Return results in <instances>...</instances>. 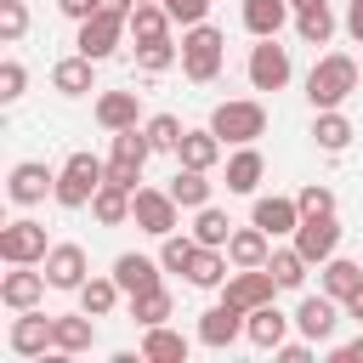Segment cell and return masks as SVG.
Listing matches in <instances>:
<instances>
[{"mask_svg": "<svg viewBox=\"0 0 363 363\" xmlns=\"http://www.w3.org/2000/svg\"><path fill=\"white\" fill-rule=\"evenodd\" d=\"M352 91H357V62H352L346 51H323V57L312 62V74H306V102H312V113L340 108Z\"/></svg>", "mask_w": 363, "mask_h": 363, "instance_id": "6da1fadb", "label": "cell"}, {"mask_svg": "<svg viewBox=\"0 0 363 363\" xmlns=\"http://www.w3.org/2000/svg\"><path fill=\"white\" fill-rule=\"evenodd\" d=\"M221 62H227V34H221L216 23L182 28V74H187L193 85H210V79L221 74Z\"/></svg>", "mask_w": 363, "mask_h": 363, "instance_id": "7a4b0ae2", "label": "cell"}, {"mask_svg": "<svg viewBox=\"0 0 363 363\" xmlns=\"http://www.w3.org/2000/svg\"><path fill=\"white\" fill-rule=\"evenodd\" d=\"M210 130H216L227 147L261 142V136H267V102H255V96H227V102L210 108Z\"/></svg>", "mask_w": 363, "mask_h": 363, "instance_id": "3957f363", "label": "cell"}, {"mask_svg": "<svg viewBox=\"0 0 363 363\" xmlns=\"http://www.w3.org/2000/svg\"><path fill=\"white\" fill-rule=\"evenodd\" d=\"M108 182V159H96V153H68L62 159V170H57V204L62 210H91V199H96V187Z\"/></svg>", "mask_w": 363, "mask_h": 363, "instance_id": "277c9868", "label": "cell"}, {"mask_svg": "<svg viewBox=\"0 0 363 363\" xmlns=\"http://www.w3.org/2000/svg\"><path fill=\"white\" fill-rule=\"evenodd\" d=\"M125 34H130V17L102 6L96 17H85V23H79V34H74V51H79V57H91V62H108V57L125 45Z\"/></svg>", "mask_w": 363, "mask_h": 363, "instance_id": "5b68a950", "label": "cell"}, {"mask_svg": "<svg viewBox=\"0 0 363 363\" xmlns=\"http://www.w3.org/2000/svg\"><path fill=\"white\" fill-rule=\"evenodd\" d=\"M45 250H51V238H45V227L34 216H17V221L0 227V261L6 267H40Z\"/></svg>", "mask_w": 363, "mask_h": 363, "instance_id": "8992f818", "label": "cell"}, {"mask_svg": "<svg viewBox=\"0 0 363 363\" xmlns=\"http://www.w3.org/2000/svg\"><path fill=\"white\" fill-rule=\"evenodd\" d=\"M130 221H136L147 238H164V233L182 227V204L170 199V187H136V199H130Z\"/></svg>", "mask_w": 363, "mask_h": 363, "instance_id": "52a82bcc", "label": "cell"}, {"mask_svg": "<svg viewBox=\"0 0 363 363\" xmlns=\"http://www.w3.org/2000/svg\"><path fill=\"white\" fill-rule=\"evenodd\" d=\"M244 74H250V85H255V91H284V85H289V74H295L289 45H278V34H272V40H255V45H250Z\"/></svg>", "mask_w": 363, "mask_h": 363, "instance_id": "ba28073f", "label": "cell"}, {"mask_svg": "<svg viewBox=\"0 0 363 363\" xmlns=\"http://www.w3.org/2000/svg\"><path fill=\"white\" fill-rule=\"evenodd\" d=\"M278 278H272V267H233L227 272V284H221V301H233V306H244V312H255V306H267V301H278Z\"/></svg>", "mask_w": 363, "mask_h": 363, "instance_id": "9c48e42d", "label": "cell"}, {"mask_svg": "<svg viewBox=\"0 0 363 363\" xmlns=\"http://www.w3.org/2000/svg\"><path fill=\"white\" fill-rule=\"evenodd\" d=\"M51 193H57V170H51L45 159H17V164H11V176H6V199H11V204L28 210V204H45Z\"/></svg>", "mask_w": 363, "mask_h": 363, "instance_id": "30bf717a", "label": "cell"}, {"mask_svg": "<svg viewBox=\"0 0 363 363\" xmlns=\"http://www.w3.org/2000/svg\"><path fill=\"white\" fill-rule=\"evenodd\" d=\"M244 323H250V312H244V306H233V301H216V306L199 318V346H210V352H227L233 340H244Z\"/></svg>", "mask_w": 363, "mask_h": 363, "instance_id": "8fae6325", "label": "cell"}, {"mask_svg": "<svg viewBox=\"0 0 363 363\" xmlns=\"http://www.w3.org/2000/svg\"><path fill=\"white\" fill-rule=\"evenodd\" d=\"M250 221H255L261 233H272V238H295V227H301V204H295V193H255Z\"/></svg>", "mask_w": 363, "mask_h": 363, "instance_id": "7c38bea8", "label": "cell"}, {"mask_svg": "<svg viewBox=\"0 0 363 363\" xmlns=\"http://www.w3.org/2000/svg\"><path fill=\"white\" fill-rule=\"evenodd\" d=\"M295 250H301L312 267H323L329 255H340V221H335V216H301V227H295Z\"/></svg>", "mask_w": 363, "mask_h": 363, "instance_id": "4fadbf2b", "label": "cell"}, {"mask_svg": "<svg viewBox=\"0 0 363 363\" xmlns=\"http://www.w3.org/2000/svg\"><path fill=\"white\" fill-rule=\"evenodd\" d=\"M340 318H346V306H340L335 295H323V289H318V295H301V306H295V329H301L306 340H318V346L335 335Z\"/></svg>", "mask_w": 363, "mask_h": 363, "instance_id": "5bb4252c", "label": "cell"}, {"mask_svg": "<svg viewBox=\"0 0 363 363\" xmlns=\"http://www.w3.org/2000/svg\"><path fill=\"white\" fill-rule=\"evenodd\" d=\"M6 346H11L17 357H45V352H51V318H45L40 306L17 312L11 329H6Z\"/></svg>", "mask_w": 363, "mask_h": 363, "instance_id": "9a60e30c", "label": "cell"}, {"mask_svg": "<svg viewBox=\"0 0 363 363\" xmlns=\"http://www.w3.org/2000/svg\"><path fill=\"white\" fill-rule=\"evenodd\" d=\"M45 289H51L45 267H40V272H34V267H11V272L0 278V306L28 312V306H40V301H45Z\"/></svg>", "mask_w": 363, "mask_h": 363, "instance_id": "2e32d148", "label": "cell"}, {"mask_svg": "<svg viewBox=\"0 0 363 363\" xmlns=\"http://www.w3.org/2000/svg\"><path fill=\"white\" fill-rule=\"evenodd\" d=\"M40 267H45V278H51V289H79V284L91 278V261H85L79 244H51Z\"/></svg>", "mask_w": 363, "mask_h": 363, "instance_id": "e0dca14e", "label": "cell"}, {"mask_svg": "<svg viewBox=\"0 0 363 363\" xmlns=\"http://www.w3.org/2000/svg\"><path fill=\"white\" fill-rule=\"evenodd\" d=\"M96 346V318L79 306V312H62V318H51V352H68V357H79V352H91Z\"/></svg>", "mask_w": 363, "mask_h": 363, "instance_id": "ac0fdd59", "label": "cell"}, {"mask_svg": "<svg viewBox=\"0 0 363 363\" xmlns=\"http://www.w3.org/2000/svg\"><path fill=\"white\" fill-rule=\"evenodd\" d=\"M91 113H96V125L113 136V130H130V125H142V96H136V91H102Z\"/></svg>", "mask_w": 363, "mask_h": 363, "instance_id": "d6986e66", "label": "cell"}, {"mask_svg": "<svg viewBox=\"0 0 363 363\" xmlns=\"http://www.w3.org/2000/svg\"><path fill=\"white\" fill-rule=\"evenodd\" d=\"M261 176H267V159H261V147L255 142H244V147H233L227 153V193H255L261 187Z\"/></svg>", "mask_w": 363, "mask_h": 363, "instance_id": "ffe728a7", "label": "cell"}, {"mask_svg": "<svg viewBox=\"0 0 363 363\" xmlns=\"http://www.w3.org/2000/svg\"><path fill=\"white\" fill-rule=\"evenodd\" d=\"M113 278H119L125 295H136V289L164 284V267H159V255H136V250H125V255H113Z\"/></svg>", "mask_w": 363, "mask_h": 363, "instance_id": "44dd1931", "label": "cell"}, {"mask_svg": "<svg viewBox=\"0 0 363 363\" xmlns=\"http://www.w3.org/2000/svg\"><path fill=\"white\" fill-rule=\"evenodd\" d=\"M289 323H295V318H289V312H278V306L267 301V306H255V312H250L244 340H250V346H261V352H272V346H284V340H289Z\"/></svg>", "mask_w": 363, "mask_h": 363, "instance_id": "7402d4cb", "label": "cell"}, {"mask_svg": "<svg viewBox=\"0 0 363 363\" xmlns=\"http://www.w3.org/2000/svg\"><path fill=\"white\" fill-rule=\"evenodd\" d=\"M272 233H261L255 221L250 227H233V238H227V261L233 267H267V255H272Z\"/></svg>", "mask_w": 363, "mask_h": 363, "instance_id": "603a6c76", "label": "cell"}, {"mask_svg": "<svg viewBox=\"0 0 363 363\" xmlns=\"http://www.w3.org/2000/svg\"><path fill=\"white\" fill-rule=\"evenodd\" d=\"M142 363H187V335H176L170 323H153V329H142Z\"/></svg>", "mask_w": 363, "mask_h": 363, "instance_id": "cb8c5ba5", "label": "cell"}, {"mask_svg": "<svg viewBox=\"0 0 363 363\" xmlns=\"http://www.w3.org/2000/svg\"><path fill=\"white\" fill-rule=\"evenodd\" d=\"M51 91L57 96H85V91H96V62L91 57H62L57 68H51Z\"/></svg>", "mask_w": 363, "mask_h": 363, "instance_id": "d4e9b609", "label": "cell"}, {"mask_svg": "<svg viewBox=\"0 0 363 363\" xmlns=\"http://www.w3.org/2000/svg\"><path fill=\"white\" fill-rule=\"evenodd\" d=\"M221 153H227V142L204 125V130H187L182 136V147H176V164H193V170H216L221 164Z\"/></svg>", "mask_w": 363, "mask_h": 363, "instance_id": "484cf974", "label": "cell"}, {"mask_svg": "<svg viewBox=\"0 0 363 363\" xmlns=\"http://www.w3.org/2000/svg\"><path fill=\"white\" fill-rule=\"evenodd\" d=\"M164 187H170V199H176L182 210H204V204H210V187H216V182H210V170L176 164V176H170Z\"/></svg>", "mask_w": 363, "mask_h": 363, "instance_id": "4316f807", "label": "cell"}, {"mask_svg": "<svg viewBox=\"0 0 363 363\" xmlns=\"http://www.w3.org/2000/svg\"><path fill=\"white\" fill-rule=\"evenodd\" d=\"M227 267H233V261H227V250L199 244V250H193V261H187V284H193V289H221V284H227Z\"/></svg>", "mask_w": 363, "mask_h": 363, "instance_id": "83f0119b", "label": "cell"}, {"mask_svg": "<svg viewBox=\"0 0 363 363\" xmlns=\"http://www.w3.org/2000/svg\"><path fill=\"white\" fill-rule=\"evenodd\" d=\"M74 295H79V306H85L91 318H113V306H119V295H125V289H119V278H113V272H91Z\"/></svg>", "mask_w": 363, "mask_h": 363, "instance_id": "f1b7e54d", "label": "cell"}, {"mask_svg": "<svg viewBox=\"0 0 363 363\" xmlns=\"http://www.w3.org/2000/svg\"><path fill=\"white\" fill-rule=\"evenodd\" d=\"M289 17H295V6H289V0H244V28H250L255 40H272Z\"/></svg>", "mask_w": 363, "mask_h": 363, "instance_id": "f546056e", "label": "cell"}, {"mask_svg": "<svg viewBox=\"0 0 363 363\" xmlns=\"http://www.w3.org/2000/svg\"><path fill=\"white\" fill-rule=\"evenodd\" d=\"M352 136H357V130H352V119H346L340 108H323V113L312 119V142H318L323 153H346Z\"/></svg>", "mask_w": 363, "mask_h": 363, "instance_id": "4dcf8cb0", "label": "cell"}, {"mask_svg": "<svg viewBox=\"0 0 363 363\" xmlns=\"http://www.w3.org/2000/svg\"><path fill=\"white\" fill-rule=\"evenodd\" d=\"M130 199H136L130 187L102 182V187H96V199H91V216H96L102 227H125V221H130Z\"/></svg>", "mask_w": 363, "mask_h": 363, "instance_id": "1f68e13d", "label": "cell"}, {"mask_svg": "<svg viewBox=\"0 0 363 363\" xmlns=\"http://www.w3.org/2000/svg\"><path fill=\"white\" fill-rule=\"evenodd\" d=\"M125 306H130V318H136L142 329H153V323H164V318L176 312V301H170V289H164V284H153V289H136V295H125Z\"/></svg>", "mask_w": 363, "mask_h": 363, "instance_id": "d6a6232c", "label": "cell"}, {"mask_svg": "<svg viewBox=\"0 0 363 363\" xmlns=\"http://www.w3.org/2000/svg\"><path fill=\"white\" fill-rule=\"evenodd\" d=\"M357 284H363V267H357V261H346V255H329V261L318 267V289H323V295H335V301H346Z\"/></svg>", "mask_w": 363, "mask_h": 363, "instance_id": "836d02e7", "label": "cell"}, {"mask_svg": "<svg viewBox=\"0 0 363 363\" xmlns=\"http://www.w3.org/2000/svg\"><path fill=\"white\" fill-rule=\"evenodd\" d=\"M295 34H301L306 45H329V34H335V11H329V0H306V6H295Z\"/></svg>", "mask_w": 363, "mask_h": 363, "instance_id": "e575fe53", "label": "cell"}, {"mask_svg": "<svg viewBox=\"0 0 363 363\" xmlns=\"http://www.w3.org/2000/svg\"><path fill=\"white\" fill-rule=\"evenodd\" d=\"M176 28V17L164 11V0H142L130 6V40H164Z\"/></svg>", "mask_w": 363, "mask_h": 363, "instance_id": "d590c367", "label": "cell"}, {"mask_svg": "<svg viewBox=\"0 0 363 363\" xmlns=\"http://www.w3.org/2000/svg\"><path fill=\"white\" fill-rule=\"evenodd\" d=\"M267 267H272V278H278L284 289H301V284H306V272H312V261H306V255H301L295 244H272Z\"/></svg>", "mask_w": 363, "mask_h": 363, "instance_id": "8d00e7d4", "label": "cell"}, {"mask_svg": "<svg viewBox=\"0 0 363 363\" xmlns=\"http://www.w3.org/2000/svg\"><path fill=\"white\" fill-rule=\"evenodd\" d=\"M182 62V45L164 34V40H136V68L142 74H164V68H176Z\"/></svg>", "mask_w": 363, "mask_h": 363, "instance_id": "74e56055", "label": "cell"}, {"mask_svg": "<svg viewBox=\"0 0 363 363\" xmlns=\"http://www.w3.org/2000/svg\"><path fill=\"white\" fill-rule=\"evenodd\" d=\"M199 244H216V250H227V238H233V221H227V210H216V204H204V210H193V227H187Z\"/></svg>", "mask_w": 363, "mask_h": 363, "instance_id": "f35d334b", "label": "cell"}, {"mask_svg": "<svg viewBox=\"0 0 363 363\" xmlns=\"http://www.w3.org/2000/svg\"><path fill=\"white\" fill-rule=\"evenodd\" d=\"M142 130H147L153 153H176V147H182V136H187V125H182L176 113H153V119H147Z\"/></svg>", "mask_w": 363, "mask_h": 363, "instance_id": "ab89813d", "label": "cell"}, {"mask_svg": "<svg viewBox=\"0 0 363 363\" xmlns=\"http://www.w3.org/2000/svg\"><path fill=\"white\" fill-rule=\"evenodd\" d=\"M193 250H199L193 233H164V238H159V267H164V272H187Z\"/></svg>", "mask_w": 363, "mask_h": 363, "instance_id": "60d3db41", "label": "cell"}, {"mask_svg": "<svg viewBox=\"0 0 363 363\" xmlns=\"http://www.w3.org/2000/svg\"><path fill=\"white\" fill-rule=\"evenodd\" d=\"M23 34H28V6L23 0H0V40L17 45Z\"/></svg>", "mask_w": 363, "mask_h": 363, "instance_id": "b9f144b4", "label": "cell"}, {"mask_svg": "<svg viewBox=\"0 0 363 363\" xmlns=\"http://www.w3.org/2000/svg\"><path fill=\"white\" fill-rule=\"evenodd\" d=\"M295 204H301V216H335V193H329L323 182H306V187L295 193Z\"/></svg>", "mask_w": 363, "mask_h": 363, "instance_id": "7bdbcfd3", "label": "cell"}, {"mask_svg": "<svg viewBox=\"0 0 363 363\" xmlns=\"http://www.w3.org/2000/svg\"><path fill=\"white\" fill-rule=\"evenodd\" d=\"M23 91H28V68H23L17 57H6V62H0V102H17Z\"/></svg>", "mask_w": 363, "mask_h": 363, "instance_id": "ee69618b", "label": "cell"}, {"mask_svg": "<svg viewBox=\"0 0 363 363\" xmlns=\"http://www.w3.org/2000/svg\"><path fill=\"white\" fill-rule=\"evenodd\" d=\"M164 11H170L182 28H193V23H210V0H164Z\"/></svg>", "mask_w": 363, "mask_h": 363, "instance_id": "f6af8a7d", "label": "cell"}, {"mask_svg": "<svg viewBox=\"0 0 363 363\" xmlns=\"http://www.w3.org/2000/svg\"><path fill=\"white\" fill-rule=\"evenodd\" d=\"M108 182H119V187H130V193H136L142 164H130V159H108Z\"/></svg>", "mask_w": 363, "mask_h": 363, "instance_id": "bcb514c9", "label": "cell"}, {"mask_svg": "<svg viewBox=\"0 0 363 363\" xmlns=\"http://www.w3.org/2000/svg\"><path fill=\"white\" fill-rule=\"evenodd\" d=\"M57 11H62L68 23H85V17H96V11H102V0H57Z\"/></svg>", "mask_w": 363, "mask_h": 363, "instance_id": "7dc6e473", "label": "cell"}, {"mask_svg": "<svg viewBox=\"0 0 363 363\" xmlns=\"http://www.w3.org/2000/svg\"><path fill=\"white\" fill-rule=\"evenodd\" d=\"M312 346H318V340H312ZM312 346H306V340H284V346H272V357H278V363H306Z\"/></svg>", "mask_w": 363, "mask_h": 363, "instance_id": "c3c4849f", "label": "cell"}, {"mask_svg": "<svg viewBox=\"0 0 363 363\" xmlns=\"http://www.w3.org/2000/svg\"><path fill=\"white\" fill-rule=\"evenodd\" d=\"M346 34L363 45V0H346Z\"/></svg>", "mask_w": 363, "mask_h": 363, "instance_id": "681fc988", "label": "cell"}, {"mask_svg": "<svg viewBox=\"0 0 363 363\" xmlns=\"http://www.w3.org/2000/svg\"><path fill=\"white\" fill-rule=\"evenodd\" d=\"M335 363H363V335L346 340V346H335Z\"/></svg>", "mask_w": 363, "mask_h": 363, "instance_id": "f907efd6", "label": "cell"}, {"mask_svg": "<svg viewBox=\"0 0 363 363\" xmlns=\"http://www.w3.org/2000/svg\"><path fill=\"white\" fill-rule=\"evenodd\" d=\"M340 306H346V318H352V323H363V284H357V289H352Z\"/></svg>", "mask_w": 363, "mask_h": 363, "instance_id": "816d5d0a", "label": "cell"}, {"mask_svg": "<svg viewBox=\"0 0 363 363\" xmlns=\"http://www.w3.org/2000/svg\"><path fill=\"white\" fill-rule=\"evenodd\" d=\"M289 6H306V0H289Z\"/></svg>", "mask_w": 363, "mask_h": 363, "instance_id": "f5cc1de1", "label": "cell"}, {"mask_svg": "<svg viewBox=\"0 0 363 363\" xmlns=\"http://www.w3.org/2000/svg\"><path fill=\"white\" fill-rule=\"evenodd\" d=\"M136 6H142V0H136Z\"/></svg>", "mask_w": 363, "mask_h": 363, "instance_id": "db71d44e", "label": "cell"}]
</instances>
